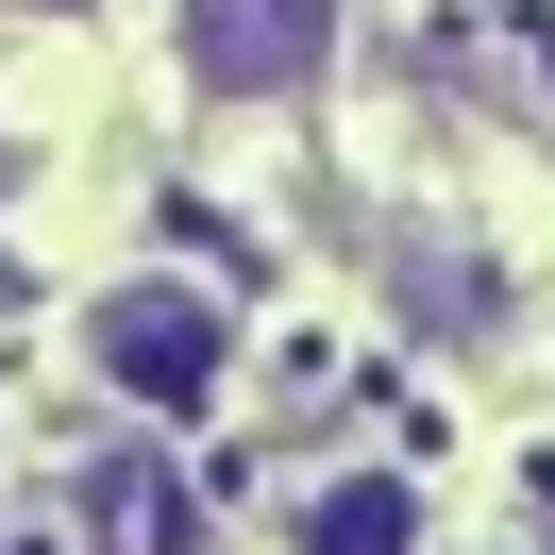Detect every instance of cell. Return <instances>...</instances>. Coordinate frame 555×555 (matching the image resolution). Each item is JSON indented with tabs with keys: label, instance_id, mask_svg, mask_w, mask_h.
Wrapping results in <instances>:
<instances>
[{
	"label": "cell",
	"instance_id": "obj_1",
	"mask_svg": "<svg viewBox=\"0 0 555 555\" xmlns=\"http://www.w3.org/2000/svg\"><path fill=\"white\" fill-rule=\"evenodd\" d=\"M236 286H203V270H118L102 304H85V387L102 404H135V421H219L236 404Z\"/></svg>",
	"mask_w": 555,
	"mask_h": 555
},
{
	"label": "cell",
	"instance_id": "obj_2",
	"mask_svg": "<svg viewBox=\"0 0 555 555\" xmlns=\"http://www.w3.org/2000/svg\"><path fill=\"white\" fill-rule=\"evenodd\" d=\"M169 35H185V85L219 102H304L337 68V0H169Z\"/></svg>",
	"mask_w": 555,
	"mask_h": 555
},
{
	"label": "cell",
	"instance_id": "obj_3",
	"mask_svg": "<svg viewBox=\"0 0 555 555\" xmlns=\"http://www.w3.org/2000/svg\"><path fill=\"white\" fill-rule=\"evenodd\" d=\"M286 555H421V488L404 472H320L286 505Z\"/></svg>",
	"mask_w": 555,
	"mask_h": 555
},
{
	"label": "cell",
	"instance_id": "obj_4",
	"mask_svg": "<svg viewBox=\"0 0 555 555\" xmlns=\"http://www.w3.org/2000/svg\"><path fill=\"white\" fill-rule=\"evenodd\" d=\"M17 17H102V0H17Z\"/></svg>",
	"mask_w": 555,
	"mask_h": 555
}]
</instances>
